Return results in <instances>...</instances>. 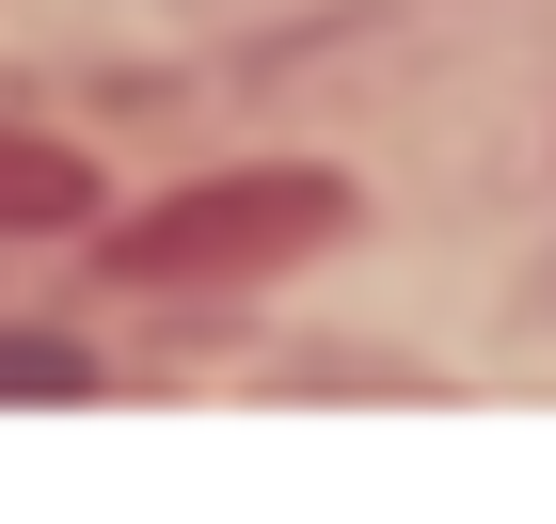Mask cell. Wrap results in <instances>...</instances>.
Segmentation results:
<instances>
[{"label":"cell","instance_id":"6da1fadb","mask_svg":"<svg viewBox=\"0 0 556 524\" xmlns=\"http://www.w3.org/2000/svg\"><path fill=\"white\" fill-rule=\"evenodd\" d=\"M334 222H350V175L270 159V175L160 191L143 222H112V239H96V270H112V286H255V270H302Z\"/></svg>","mask_w":556,"mask_h":524},{"label":"cell","instance_id":"7a4b0ae2","mask_svg":"<svg viewBox=\"0 0 556 524\" xmlns=\"http://www.w3.org/2000/svg\"><path fill=\"white\" fill-rule=\"evenodd\" d=\"M48 222H96V159H64L48 128H0V239H48Z\"/></svg>","mask_w":556,"mask_h":524},{"label":"cell","instance_id":"3957f363","mask_svg":"<svg viewBox=\"0 0 556 524\" xmlns=\"http://www.w3.org/2000/svg\"><path fill=\"white\" fill-rule=\"evenodd\" d=\"M0 397H96V349H48V334H0Z\"/></svg>","mask_w":556,"mask_h":524}]
</instances>
